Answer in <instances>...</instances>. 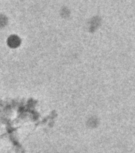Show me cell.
I'll return each instance as SVG.
<instances>
[{
    "mask_svg": "<svg viewBox=\"0 0 135 153\" xmlns=\"http://www.w3.org/2000/svg\"><path fill=\"white\" fill-rule=\"evenodd\" d=\"M7 45L10 48H16L20 45V39L16 35H11L7 39Z\"/></svg>",
    "mask_w": 135,
    "mask_h": 153,
    "instance_id": "cell-1",
    "label": "cell"
},
{
    "mask_svg": "<svg viewBox=\"0 0 135 153\" xmlns=\"http://www.w3.org/2000/svg\"><path fill=\"white\" fill-rule=\"evenodd\" d=\"M4 23H5V21H4V18L0 17V25H4Z\"/></svg>",
    "mask_w": 135,
    "mask_h": 153,
    "instance_id": "cell-2",
    "label": "cell"
}]
</instances>
